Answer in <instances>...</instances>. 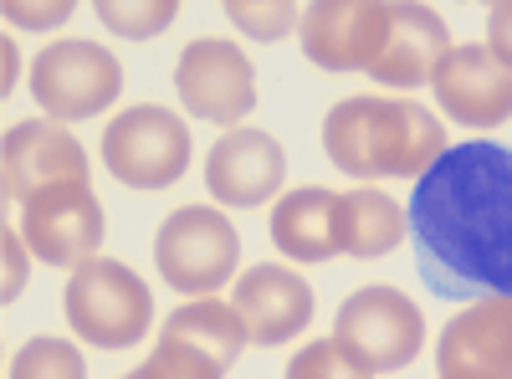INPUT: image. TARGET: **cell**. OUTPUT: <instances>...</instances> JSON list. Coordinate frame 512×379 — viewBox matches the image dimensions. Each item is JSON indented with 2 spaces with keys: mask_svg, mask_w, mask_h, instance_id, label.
Here are the masks:
<instances>
[{
  "mask_svg": "<svg viewBox=\"0 0 512 379\" xmlns=\"http://www.w3.org/2000/svg\"><path fill=\"white\" fill-rule=\"evenodd\" d=\"M405 216L431 292L456 303L512 298V149L451 144L415 180Z\"/></svg>",
  "mask_w": 512,
  "mask_h": 379,
  "instance_id": "1",
  "label": "cell"
},
{
  "mask_svg": "<svg viewBox=\"0 0 512 379\" xmlns=\"http://www.w3.org/2000/svg\"><path fill=\"white\" fill-rule=\"evenodd\" d=\"M323 149L349 180H420L451 149L446 129L415 98H338L323 118Z\"/></svg>",
  "mask_w": 512,
  "mask_h": 379,
  "instance_id": "2",
  "label": "cell"
},
{
  "mask_svg": "<svg viewBox=\"0 0 512 379\" xmlns=\"http://www.w3.org/2000/svg\"><path fill=\"white\" fill-rule=\"evenodd\" d=\"M62 308H67L72 333L93 349H134L144 344V333L154 323V298L144 277L113 257H93L72 267Z\"/></svg>",
  "mask_w": 512,
  "mask_h": 379,
  "instance_id": "3",
  "label": "cell"
},
{
  "mask_svg": "<svg viewBox=\"0 0 512 379\" xmlns=\"http://www.w3.org/2000/svg\"><path fill=\"white\" fill-rule=\"evenodd\" d=\"M154 262L159 277L180 292V298H216L236 277L241 262V236L216 205H180L169 210L159 236H154Z\"/></svg>",
  "mask_w": 512,
  "mask_h": 379,
  "instance_id": "4",
  "label": "cell"
},
{
  "mask_svg": "<svg viewBox=\"0 0 512 379\" xmlns=\"http://www.w3.org/2000/svg\"><path fill=\"white\" fill-rule=\"evenodd\" d=\"M103 170L128 190H164L190 170V129L175 108L134 103L103 129Z\"/></svg>",
  "mask_w": 512,
  "mask_h": 379,
  "instance_id": "5",
  "label": "cell"
},
{
  "mask_svg": "<svg viewBox=\"0 0 512 379\" xmlns=\"http://www.w3.org/2000/svg\"><path fill=\"white\" fill-rule=\"evenodd\" d=\"M333 339L349 359H359L369 374H395L420 359L425 349V318L400 287H359L344 298L333 318Z\"/></svg>",
  "mask_w": 512,
  "mask_h": 379,
  "instance_id": "6",
  "label": "cell"
},
{
  "mask_svg": "<svg viewBox=\"0 0 512 379\" xmlns=\"http://www.w3.org/2000/svg\"><path fill=\"white\" fill-rule=\"evenodd\" d=\"M123 93V67L98 41H52L31 62V98L52 123L98 118Z\"/></svg>",
  "mask_w": 512,
  "mask_h": 379,
  "instance_id": "7",
  "label": "cell"
},
{
  "mask_svg": "<svg viewBox=\"0 0 512 379\" xmlns=\"http://www.w3.org/2000/svg\"><path fill=\"white\" fill-rule=\"evenodd\" d=\"M175 93L185 113L205 123H241L256 108V67L251 57L226 36H195L175 62Z\"/></svg>",
  "mask_w": 512,
  "mask_h": 379,
  "instance_id": "8",
  "label": "cell"
},
{
  "mask_svg": "<svg viewBox=\"0 0 512 379\" xmlns=\"http://www.w3.org/2000/svg\"><path fill=\"white\" fill-rule=\"evenodd\" d=\"M103 231H108V216L93 185H57L21 205V241L31 246L36 262H47L57 272L93 262L103 251Z\"/></svg>",
  "mask_w": 512,
  "mask_h": 379,
  "instance_id": "9",
  "label": "cell"
},
{
  "mask_svg": "<svg viewBox=\"0 0 512 379\" xmlns=\"http://www.w3.org/2000/svg\"><path fill=\"white\" fill-rule=\"evenodd\" d=\"M0 185H6V200L16 205L57 185H88V149H82V139L67 134V123H52V118L11 123L6 139H0Z\"/></svg>",
  "mask_w": 512,
  "mask_h": 379,
  "instance_id": "10",
  "label": "cell"
},
{
  "mask_svg": "<svg viewBox=\"0 0 512 379\" xmlns=\"http://www.w3.org/2000/svg\"><path fill=\"white\" fill-rule=\"evenodd\" d=\"M303 57L323 72H369L390 36V0H318L303 11Z\"/></svg>",
  "mask_w": 512,
  "mask_h": 379,
  "instance_id": "11",
  "label": "cell"
},
{
  "mask_svg": "<svg viewBox=\"0 0 512 379\" xmlns=\"http://www.w3.org/2000/svg\"><path fill=\"white\" fill-rule=\"evenodd\" d=\"M431 93L446 118L466 123V129H502L512 118V67L492 57V47H451L446 62L431 77Z\"/></svg>",
  "mask_w": 512,
  "mask_h": 379,
  "instance_id": "12",
  "label": "cell"
},
{
  "mask_svg": "<svg viewBox=\"0 0 512 379\" xmlns=\"http://www.w3.org/2000/svg\"><path fill=\"white\" fill-rule=\"evenodd\" d=\"M287 180V154L277 134L267 129H226L210 144L205 159V185L226 210H256L267 205Z\"/></svg>",
  "mask_w": 512,
  "mask_h": 379,
  "instance_id": "13",
  "label": "cell"
},
{
  "mask_svg": "<svg viewBox=\"0 0 512 379\" xmlns=\"http://www.w3.org/2000/svg\"><path fill=\"white\" fill-rule=\"evenodd\" d=\"M231 303L251 333V344H292L297 333H303L313 323V287L308 277L297 272V267H282V262H262V267H246L236 277V292H231Z\"/></svg>",
  "mask_w": 512,
  "mask_h": 379,
  "instance_id": "14",
  "label": "cell"
},
{
  "mask_svg": "<svg viewBox=\"0 0 512 379\" xmlns=\"http://www.w3.org/2000/svg\"><path fill=\"white\" fill-rule=\"evenodd\" d=\"M441 379H512V298L461 308L436 344Z\"/></svg>",
  "mask_w": 512,
  "mask_h": 379,
  "instance_id": "15",
  "label": "cell"
},
{
  "mask_svg": "<svg viewBox=\"0 0 512 379\" xmlns=\"http://www.w3.org/2000/svg\"><path fill=\"white\" fill-rule=\"evenodd\" d=\"M451 52V31L446 16L436 6H420V0H390V36H384V52L369 67V77L379 88H425L436 77V67Z\"/></svg>",
  "mask_w": 512,
  "mask_h": 379,
  "instance_id": "16",
  "label": "cell"
},
{
  "mask_svg": "<svg viewBox=\"0 0 512 379\" xmlns=\"http://www.w3.org/2000/svg\"><path fill=\"white\" fill-rule=\"evenodd\" d=\"M338 195L344 190H328V185H303V190H287L272 205V246L282 251L287 262H333L344 257L338 251Z\"/></svg>",
  "mask_w": 512,
  "mask_h": 379,
  "instance_id": "17",
  "label": "cell"
},
{
  "mask_svg": "<svg viewBox=\"0 0 512 379\" xmlns=\"http://www.w3.org/2000/svg\"><path fill=\"white\" fill-rule=\"evenodd\" d=\"M405 231H410V216L395 195H384L374 185L338 195V251H344V257H354V262L390 257L405 241Z\"/></svg>",
  "mask_w": 512,
  "mask_h": 379,
  "instance_id": "18",
  "label": "cell"
},
{
  "mask_svg": "<svg viewBox=\"0 0 512 379\" xmlns=\"http://www.w3.org/2000/svg\"><path fill=\"white\" fill-rule=\"evenodd\" d=\"M159 333H169V339H180V344H190L200 354H210V359L226 364V369L251 344V333H246L236 303H226V298H190V303H180L175 313L164 318Z\"/></svg>",
  "mask_w": 512,
  "mask_h": 379,
  "instance_id": "19",
  "label": "cell"
},
{
  "mask_svg": "<svg viewBox=\"0 0 512 379\" xmlns=\"http://www.w3.org/2000/svg\"><path fill=\"white\" fill-rule=\"evenodd\" d=\"M93 16L113 31V36H128V41H144V36H159L175 26L180 16V0H98Z\"/></svg>",
  "mask_w": 512,
  "mask_h": 379,
  "instance_id": "20",
  "label": "cell"
},
{
  "mask_svg": "<svg viewBox=\"0 0 512 379\" xmlns=\"http://www.w3.org/2000/svg\"><path fill=\"white\" fill-rule=\"evenodd\" d=\"M11 379H88V359L67 339H31L11 359Z\"/></svg>",
  "mask_w": 512,
  "mask_h": 379,
  "instance_id": "21",
  "label": "cell"
},
{
  "mask_svg": "<svg viewBox=\"0 0 512 379\" xmlns=\"http://www.w3.org/2000/svg\"><path fill=\"white\" fill-rule=\"evenodd\" d=\"M139 379H226V364H216L210 354L169 339V333H159V344L149 349V359L134 369Z\"/></svg>",
  "mask_w": 512,
  "mask_h": 379,
  "instance_id": "22",
  "label": "cell"
},
{
  "mask_svg": "<svg viewBox=\"0 0 512 379\" xmlns=\"http://www.w3.org/2000/svg\"><path fill=\"white\" fill-rule=\"evenodd\" d=\"M226 16L256 36V41H282L292 26H303V6H292V0H226Z\"/></svg>",
  "mask_w": 512,
  "mask_h": 379,
  "instance_id": "23",
  "label": "cell"
},
{
  "mask_svg": "<svg viewBox=\"0 0 512 379\" xmlns=\"http://www.w3.org/2000/svg\"><path fill=\"white\" fill-rule=\"evenodd\" d=\"M282 379H374V374L338 349V339H318V344H303L287 359Z\"/></svg>",
  "mask_w": 512,
  "mask_h": 379,
  "instance_id": "24",
  "label": "cell"
},
{
  "mask_svg": "<svg viewBox=\"0 0 512 379\" xmlns=\"http://www.w3.org/2000/svg\"><path fill=\"white\" fill-rule=\"evenodd\" d=\"M0 16H6L11 26H21V31H52L72 16V0H41V6H31V0H6Z\"/></svg>",
  "mask_w": 512,
  "mask_h": 379,
  "instance_id": "25",
  "label": "cell"
},
{
  "mask_svg": "<svg viewBox=\"0 0 512 379\" xmlns=\"http://www.w3.org/2000/svg\"><path fill=\"white\" fill-rule=\"evenodd\" d=\"M0 251H6V282H0V298L16 303L21 287H26V272H31V246L21 241V231H0Z\"/></svg>",
  "mask_w": 512,
  "mask_h": 379,
  "instance_id": "26",
  "label": "cell"
},
{
  "mask_svg": "<svg viewBox=\"0 0 512 379\" xmlns=\"http://www.w3.org/2000/svg\"><path fill=\"white\" fill-rule=\"evenodd\" d=\"M487 47L497 62L512 67V0H497V6H487Z\"/></svg>",
  "mask_w": 512,
  "mask_h": 379,
  "instance_id": "27",
  "label": "cell"
},
{
  "mask_svg": "<svg viewBox=\"0 0 512 379\" xmlns=\"http://www.w3.org/2000/svg\"><path fill=\"white\" fill-rule=\"evenodd\" d=\"M0 57H6V93L16 88V41L6 36V41H0Z\"/></svg>",
  "mask_w": 512,
  "mask_h": 379,
  "instance_id": "28",
  "label": "cell"
},
{
  "mask_svg": "<svg viewBox=\"0 0 512 379\" xmlns=\"http://www.w3.org/2000/svg\"><path fill=\"white\" fill-rule=\"evenodd\" d=\"M118 379H139V374H134V369H128V374H118Z\"/></svg>",
  "mask_w": 512,
  "mask_h": 379,
  "instance_id": "29",
  "label": "cell"
}]
</instances>
